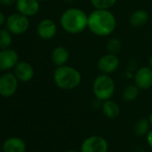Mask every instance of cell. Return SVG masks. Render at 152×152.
I'll return each mask as SVG.
<instances>
[{
	"label": "cell",
	"instance_id": "30bf717a",
	"mask_svg": "<svg viewBox=\"0 0 152 152\" xmlns=\"http://www.w3.org/2000/svg\"><path fill=\"white\" fill-rule=\"evenodd\" d=\"M19 62L18 53L12 48L0 49V72L9 71Z\"/></svg>",
	"mask_w": 152,
	"mask_h": 152
},
{
	"label": "cell",
	"instance_id": "8fae6325",
	"mask_svg": "<svg viewBox=\"0 0 152 152\" xmlns=\"http://www.w3.org/2000/svg\"><path fill=\"white\" fill-rule=\"evenodd\" d=\"M14 73L19 82L29 83L33 79L35 71L30 63L25 61H19L14 68Z\"/></svg>",
	"mask_w": 152,
	"mask_h": 152
},
{
	"label": "cell",
	"instance_id": "2e32d148",
	"mask_svg": "<svg viewBox=\"0 0 152 152\" xmlns=\"http://www.w3.org/2000/svg\"><path fill=\"white\" fill-rule=\"evenodd\" d=\"M149 20L148 13L143 9H138L132 13L129 18L130 24L132 27L140 28L147 24V23Z\"/></svg>",
	"mask_w": 152,
	"mask_h": 152
},
{
	"label": "cell",
	"instance_id": "4dcf8cb0",
	"mask_svg": "<svg viewBox=\"0 0 152 152\" xmlns=\"http://www.w3.org/2000/svg\"><path fill=\"white\" fill-rule=\"evenodd\" d=\"M39 2H45V1H47V0H39Z\"/></svg>",
	"mask_w": 152,
	"mask_h": 152
},
{
	"label": "cell",
	"instance_id": "f1b7e54d",
	"mask_svg": "<svg viewBox=\"0 0 152 152\" xmlns=\"http://www.w3.org/2000/svg\"><path fill=\"white\" fill-rule=\"evenodd\" d=\"M64 2H66V3H72L74 0H64Z\"/></svg>",
	"mask_w": 152,
	"mask_h": 152
},
{
	"label": "cell",
	"instance_id": "3957f363",
	"mask_svg": "<svg viewBox=\"0 0 152 152\" xmlns=\"http://www.w3.org/2000/svg\"><path fill=\"white\" fill-rule=\"evenodd\" d=\"M53 79L58 89L63 91H72L80 86L82 83V74L76 68L64 64L56 68Z\"/></svg>",
	"mask_w": 152,
	"mask_h": 152
},
{
	"label": "cell",
	"instance_id": "83f0119b",
	"mask_svg": "<svg viewBox=\"0 0 152 152\" xmlns=\"http://www.w3.org/2000/svg\"><path fill=\"white\" fill-rule=\"evenodd\" d=\"M148 120H149L150 125L152 126V112H151V114H150V115H149V116H148Z\"/></svg>",
	"mask_w": 152,
	"mask_h": 152
},
{
	"label": "cell",
	"instance_id": "9c48e42d",
	"mask_svg": "<svg viewBox=\"0 0 152 152\" xmlns=\"http://www.w3.org/2000/svg\"><path fill=\"white\" fill-rule=\"evenodd\" d=\"M134 84L141 91H147L152 87V69L149 66L140 67L134 74Z\"/></svg>",
	"mask_w": 152,
	"mask_h": 152
},
{
	"label": "cell",
	"instance_id": "484cf974",
	"mask_svg": "<svg viewBox=\"0 0 152 152\" xmlns=\"http://www.w3.org/2000/svg\"><path fill=\"white\" fill-rule=\"evenodd\" d=\"M7 22V17L5 16L4 13L0 11V26H2L3 24H6Z\"/></svg>",
	"mask_w": 152,
	"mask_h": 152
},
{
	"label": "cell",
	"instance_id": "4fadbf2b",
	"mask_svg": "<svg viewBox=\"0 0 152 152\" xmlns=\"http://www.w3.org/2000/svg\"><path fill=\"white\" fill-rule=\"evenodd\" d=\"M39 0H17L15 6L18 13L27 17H32L39 13Z\"/></svg>",
	"mask_w": 152,
	"mask_h": 152
},
{
	"label": "cell",
	"instance_id": "d4e9b609",
	"mask_svg": "<svg viewBox=\"0 0 152 152\" xmlns=\"http://www.w3.org/2000/svg\"><path fill=\"white\" fill-rule=\"evenodd\" d=\"M146 138H147V141H148V146L152 148V130H151V131H149V132L147 133Z\"/></svg>",
	"mask_w": 152,
	"mask_h": 152
},
{
	"label": "cell",
	"instance_id": "7a4b0ae2",
	"mask_svg": "<svg viewBox=\"0 0 152 152\" xmlns=\"http://www.w3.org/2000/svg\"><path fill=\"white\" fill-rule=\"evenodd\" d=\"M88 15L81 8H68L60 16V25L69 34H80L88 29Z\"/></svg>",
	"mask_w": 152,
	"mask_h": 152
},
{
	"label": "cell",
	"instance_id": "603a6c76",
	"mask_svg": "<svg viewBox=\"0 0 152 152\" xmlns=\"http://www.w3.org/2000/svg\"><path fill=\"white\" fill-rule=\"evenodd\" d=\"M101 102H103V101H101V100H99V99L95 98V99L91 101V107H92L94 109H98V108L101 107V106H102V103H101Z\"/></svg>",
	"mask_w": 152,
	"mask_h": 152
},
{
	"label": "cell",
	"instance_id": "277c9868",
	"mask_svg": "<svg viewBox=\"0 0 152 152\" xmlns=\"http://www.w3.org/2000/svg\"><path fill=\"white\" fill-rule=\"evenodd\" d=\"M115 91V83L110 74L100 73L94 79L92 92L95 98L101 101L111 99Z\"/></svg>",
	"mask_w": 152,
	"mask_h": 152
},
{
	"label": "cell",
	"instance_id": "ffe728a7",
	"mask_svg": "<svg viewBox=\"0 0 152 152\" xmlns=\"http://www.w3.org/2000/svg\"><path fill=\"white\" fill-rule=\"evenodd\" d=\"M13 41V34L6 28L0 29V49L8 48Z\"/></svg>",
	"mask_w": 152,
	"mask_h": 152
},
{
	"label": "cell",
	"instance_id": "7402d4cb",
	"mask_svg": "<svg viewBox=\"0 0 152 152\" xmlns=\"http://www.w3.org/2000/svg\"><path fill=\"white\" fill-rule=\"evenodd\" d=\"M107 51V53H111V54H115L117 55L121 49H122V42L118 38H111L106 46Z\"/></svg>",
	"mask_w": 152,
	"mask_h": 152
},
{
	"label": "cell",
	"instance_id": "d6986e66",
	"mask_svg": "<svg viewBox=\"0 0 152 152\" xmlns=\"http://www.w3.org/2000/svg\"><path fill=\"white\" fill-rule=\"evenodd\" d=\"M150 123L148 118H141L133 126V132L137 136H145L149 132Z\"/></svg>",
	"mask_w": 152,
	"mask_h": 152
},
{
	"label": "cell",
	"instance_id": "44dd1931",
	"mask_svg": "<svg viewBox=\"0 0 152 152\" xmlns=\"http://www.w3.org/2000/svg\"><path fill=\"white\" fill-rule=\"evenodd\" d=\"M94 9H109L112 8L117 2V0H90Z\"/></svg>",
	"mask_w": 152,
	"mask_h": 152
},
{
	"label": "cell",
	"instance_id": "5bb4252c",
	"mask_svg": "<svg viewBox=\"0 0 152 152\" xmlns=\"http://www.w3.org/2000/svg\"><path fill=\"white\" fill-rule=\"evenodd\" d=\"M3 152H25L26 143L19 137H10L2 145Z\"/></svg>",
	"mask_w": 152,
	"mask_h": 152
},
{
	"label": "cell",
	"instance_id": "52a82bcc",
	"mask_svg": "<svg viewBox=\"0 0 152 152\" xmlns=\"http://www.w3.org/2000/svg\"><path fill=\"white\" fill-rule=\"evenodd\" d=\"M108 143L107 140L99 135L90 136L85 139L81 146V152H107Z\"/></svg>",
	"mask_w": 152,
	"mask_h": 152
},
{
	"label": "cell",
	"instance_id": "cb8c5ba5",
	"mask_svg": "<svg viewBox=\"0 0 152 152\" xmlns=\"http://www.w3.org/2000/svg\"><path fill=\"white\" fill-rule=\"evenodd\" d=\"M17 0H0V5L4 7H9L16 3Z\"/></svg>",
	"mask_w": 152,
	"mask_h": 152
},
{
	"label": "cell",
	"instance_id": "8992f818",
	"mask_svg": "<svg viewBox=\"0 0 152 152\" xmlns=\"http://www.w3.org/2000/svg\"><path fill=\"white\" fill-rule=\"evenodd\" d=\"M19 80L15 73L6 72L0 76V96L9 98L14 96L18 90Z\"/></svg>",
	"mask_w": 152,
	"mask_h": 152
},
{
	"label": "cell",
	"instance_id": "7c38bea8",
	"mask_svg": "<svg viewBox=\"0 0 152 152\" xmlns=\"http://www.w3.org/2000/svg\"><path fill=\"white\" fill-rule=\"evenodd\" d=\"M57 32L56 23L51 19H43L41 20L37 26V33L38 36L44 39L49 40L52 39Z\"/></svg>",
	"mask_w": 152,
	"mask_h": 152
},
{
	"label": "cell",
	"instance_id": "4316f807",
	"mask_svg": "<svg viewBox=\"0 0 152 152\" xmlns=\"http://www.w3.org/2000/svg\"><path fill=\"white\" fill-rule=\"evenodd\" d=\"M148 66L152 69V54L150 55V56L148 58Z\"/></svg>",
	"mask_w": 152,
	"mask_h": 152
},
{
	"label": "cell",
	"instance_id": "ba28073f",
	"mask_svg": "<svg viewBox=\"0 0 152 152\" xmlns=\"http://www.w3.org/2000/svg\"><path fill=\"white\" fill-rule=\"evenodd\" d=\"M120 65V60L117 55L107 53L99 57L97 63V67L100 73L112 74Z\"/></svg>",
	"mask_w": 152,
	"mask_h": 152
},
{
	"label": "cell",
	"instance_id": "9a60e30c",
	"mask_svg": "<svg viewBox=\"0 0 152 152\" xmlns=\"http://www.w3.org/2000/svg\"><path fill=\"white\" fill-rule=\"evenodd\" d=\"M69 57L70 54L68 49L63 46L56 47L51 53V60L56 67L66 64Z\"/></svg>",
	"mask_w": 152,
	"mask_h": 152
},
{
	"label": "cell",
	"instance_id": "ac0fdd59",
	"mask_svg": "<svg viewBox=\"0 0 152 152\" xmlns=\"http://www.w3.org/2000/svg\"><path fill=\"white\" fill-rule=\"evenodd\" d=\"M140 89L135 84H129L122 91V99L125 102H132L137 99L140 93Z\"/></svg>",
	"mask_w": 152,
	"mask_h": 152
},
{
	"label": "cell",
	"instance_id": "5b68a950",
	"mask_svg": "<svg viewBox=\"0 0 152 152\" xmlns=\"http://www.w3.org/2000/svg\"><path fill=\"white\" fill-rule=\"evenodd\" d=\"M6 28L13 35H23L30 28L29 17L20 13L13 14L7 18Z\"/></svg>",
	"mask_w": 152,
	"mask_h": 152
},
{
	"label": "cell",
	"instance_id": "6da1fadb",
	"mask_svg": "<svg viewBox=\"0 0 152 152\" xmlns=\"http://www.w3.org/2000/svg\"><path fill=\"white\" fill-rule=\"evenodd\" d=\"M116 27V17L109 9H94L88 15V30L98 37L112 35Z\"/></svg>",
	"mask_w": 152,
	"mask_h": 152
},
{
	"label": "cell",
	"instance_id": "e0dca14e",
	"mask_svg": "<svg viewBox=\"0 0 152 152\" xmlns=\"http://www.w3.org/2000/svg\"><path fill=\"white\" fill-rule=\"evenodd\" d=\"M101 110L104 115L109 119H115L120 114V107L118 104L112 99H107L103 101L101 106Z\"/></svg>",
	"mask_w": 152,
	"mask_h": 152
},
{
	"label": "cell",
	"instance_id": "f546056e",
	"mask_svg": "<svg viewBox=\"0 0 152 152\" xmlns=\"http://www.w3.org/2000/svg\"><path fill=\"white\" fill-rule=\"evenodd\" d=\"M64 152H79V151H77V150H66V151H64ZM81 152V151H80Z\"/></svg>",
	"mask_w": 152,
	"mask_h": 152
}]
</instances>
